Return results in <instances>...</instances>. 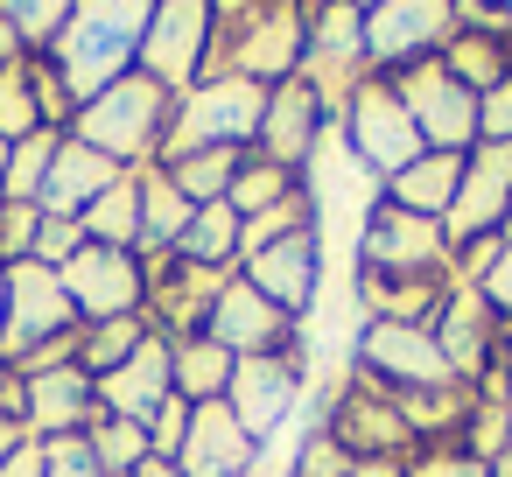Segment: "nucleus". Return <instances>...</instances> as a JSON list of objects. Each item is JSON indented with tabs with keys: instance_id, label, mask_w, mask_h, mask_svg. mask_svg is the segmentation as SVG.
<instances>
[{
	"instance_id": "12",
	"label": "nucleus",
	"mask_w": 512,
	"mask_h": 477,
	"mask_svg": "<svg viewBox=\"0 0 512 477\" xmlns=\"http://www.w3.org/2000/svg\"><path fill=\"white\" fill-rule=\"evenodd\" d=\"M64 295L78 309V323H113V316H141L148 309V267L141 253H120V246H92L64 267Z\"/></svg>"
},
{
	"instance_id": "23",
	"label": "nucleus",
	"mask_w": 512,
	"mask_h": 477,
	"mask_svg": "<svg viewBox=\"0 0 512 477\" xmlns=\"http://www.w3.org/2000/svg\"><path fill=\"white\" fill-rule=\"evenodd\" d=\"M253 463H260V442L232 421L225 400L190 407V435H183V449H176V470H183V477H246Z\"/></svg>"
},
{
	"instance_id": "42",
	"label": "nucleus",
	"mask_w": 512,
	"mask_h": 477,
	"mask_svg": "<svg viewBox=\"0 0 512 477\" xmlns=\"http://www.w3.org/2000/svg\"><path fill=\"white\" fill-rule=\"evenodd\" d=\"M351 470H358V456H351V449H337V435L316 421V428H309V442L295 449V477H351Z\"/></svg>"
},
{
	"instance_id": "15",
	"label": "nucleus",
	"mask_w": 512,
	"mask_h": 477,
	"mask_svg": "<svg viewBox=\"0 0 512 477\" xmlns=\"http://www.w3.org/2000/svg\"><path fill=\"white\" fill-rule=\"evenodd\" d=\"M505 211H512V141H477L463 155V183H456V204L442 218L449 253L470 246V239H484V232H498Z\"/></svg>"
},
{
	"instance_id": "9",
	"label": "nucleus",
	"mask_w": 512,
	"mask_h": 477,
	"mask_svg": "<svg viewBox=\"0 0 512 477\" xmlns=\"http://www.w3.org/2000/svg\"><path fill=\"white\" fill-rule=\"evenodd\" d=\"M204 50H211V0H155L134 71H148L169 99H183L204 78Z\"/></svg>"
},
{
	"instance_id": "51",
	"label": "nucleus",
	"mask_w": 512,
	"mask_h": 477,
	"mask_svg": "<svg viewBox=\"0 0 512 477\" xmlns=\"http://www.w3.org/2000/svg\"><path fill=\"white\" fill-rule=\"evenodd\" d=\"M351 477H407V456H372V463H358Z\"/></svg>"
},
{
	"instance_id": "5",
	"label": "nucleus",
	"mask_w": 512,
	"mask_h": 477,
	"mask_svg": "<svg viewBox=\"0 0 512 477\" xmlns=\"http://www.w3.org/2000/svg\"><path fill=\"white\" fill-rule=\"evenodd\" d=\"M330 120H344L351 92L372 78L365 64V8L358 0H309V50H302V71H295Z\"/></svg>"
},
{
	"instance_id": "61",
	"label": "nucleus",
	"mask_w": 512,
	"mask_h": 477,
	"mask_svg": "<svg viewBox=\"0 0 512 477\" xmlns=\"http://www.w3.org/2000/svg\"><path fill=\"white\" fill-rule=\"evenodd\" d=\"M484 8H498V0H484Z\"/></svg>"
},
{
	"instance_id": "17",
	"label": "nucleus",
	"mask_w": 512,
	"mask_h": 477,
	"mask_svg": "<svg viewBox=\"0 0 512 477\" xmlns=\"http://www.w3.org/2000/svg\"><path fill=\"white\" fill-rule=\"evenodd\" d=\"M435 344H442V358H449V372H456L463 386H484V379L498 372L505 323L491 316V302H484L470 281H456L449 302H442V316H435Z\"/></svg>"
},
{
	"instance_id": "48",
	"label": "nucleus",
	"mask_w": 512,
	"mask_h": 477,
	"mask_svg": "<svg viewBox=\"0 0 512 477\" xmlns=\"http://www.w3.org/2000/svg\"><path fill=\"white\" fill-rule=\"evenodd\" d=\"M0 477H43V435H29L8 463H0Z\"/></svg>"
},
{
	"instance_id": "25",
	"label": "nucleus",
	"mask_w": 512,
	"mask_h": 477,
	"mask_svg": "<svg viewBox=\"0 0 512 477\" xmlns=\"http://www.w3.org/2000/svg\"><path fill=\"white\" fill-rule=\"evenodd\" d=\"M99 386V414H127V421H148L176 386H169V337H155L148 330V344L120 365V372H106V379H92Z\"/></svg>"
},
{
	"instance_id": "28",
	"label": "nucleus",
	"mask_w": 512,
	"mask_h": 477,
	"mask_svg": "<svg viewBox=\"0 0 512 477\" xmlns=\"http://www.w3.org/2000/svg\"><path fill=\"white\" fill-rule=\"evenodd\" d=\"M456 183H463V155H442V148H421L400 176H386V204L414 211V218H449L456 204Z\"/></svg>"
},
{
	"instance_id": "24",
	"label": "nucleus",
	"mask_w": 512,
	"mask_h": 477,
	"mask_svg": "<svg viewBox=\"0 0 512 477\" xmlns=\"http://www.w3.org/2000/svg\"><path fill=\"white\" fill-rule=\"evenodd\" d=\"M316 260H323V239H316V232H288V239L260 246L253 260H239V274H246L274 309H288V316L302 323V309L316 302Z\"/></svg>"
},
{
	"instance_id": "52",
	"label": "nucleus",
	"mask_w": 512,
	"mask_h": 477,
	"mask_svg": "<svg viewBox=\"0 0 512 477\" xmlns=\"http://www.w3.org/2000/svg\"><path fill=\"white\" fill-rule=\"evenodd\" d=\"M0 414H22V379L0 365Z\"/></svg>"
},
{
	"instance_id": "32",
	"label": "nucleus",
	"mask_w": 512,
	"mask_h": 477,
	"mask_svg": "<svg viewBox=\"0 0 512 477\" xmlns=\"http://www.w3.org/2000/svg\"><path fill=\"white\" fill-rule=\"evenodd\" d=\"M246 155H253V148H190V155H176V162H162V169H169V183H176L190 204H225V197H232V176L246 169Z\"/></svg>"
},
{
	"instance_id": "43",
	"label": "nucleus",
	"mask_w": 512,
	"mask_h": 477,
	"mask_svg": "<svg viewBox=\"0 0 512 477\" xmlns=\"http://www.w3.org/2000/svg\"><path fill=\"white\" fill-rule=\"evenodd\" d=\"M43 477H99V456L85 435H43Z\"/></svg>"
},
{
	"instance_id": "56",
	"label": "nucleus",
	"mask_w": 512,
	"mask_h": 477,
	"mask_svg": "<svg viewBox=\"0 0 512 477\" xmlns=\"http://www.w3.org/2000/svg\"><path fill=\"white\" fill-rule=\"evenodd\" d=\"M0 323H8V267H0Z\"/></svg>"
},
{
	"instance_id": "47",
	"label": "nucleus",
	"mask_w": 512,
	"mask_h": 477,
	"mask_svg": "<svg viewBox=\"0 0 512 477\" xmlns=\"http://www.w3.org/2000/svg\"><path fill=\"white\" fill-rule=\"evenodd\" d=\"M477 295L491 302V316H498V323H512V239L498 246V260H491V274L477 281Z\"/></svg>"
},
{
	"instance_id": "13",
	"label": "nucleus",
	"mask_w": 512,
	"mask_h": 477,
	"mask_svg": "<svg viewBox=\"0 0 512 477\" xmlns=\"http://www.w3.org/2000/svg\"><path fill=\"white\" fill-rule=\"evenodd\" d=\"M295 400H302V344L267 351V358H239V365H232L225 407H232V421H239L253 442H267V435L295 414Z\"/></svg>"
},
{
	"instance_id": "22",
	"label": "nucleus",
	"mask_w": 512,
	"mask_h": 477,
	"mask_svg": "<svg viewBox=\"0 0 512 477\" xmlns=\"http://www.w3.org/2000/svg\"><path fill=\"white\" fill-rule=\"evenodd\" d=\"M22 421L29 435H85L99 421V386L85 365H57V372H29L22 379Z\"/></svg>"
},
{
	"instance_id": "34",
	"label": "nucleus",
	"mask_w": 512,
	"mask_h": 477,
	"mask_svg": "<svg viewBox=\"0 0 512 477\" xmlns=\"http://www.w3.org/2000/svg\"><path fill=\"white\" fill-rule=\"evenodd\" d=\"M148 344V316H113V323H85V337H78V365L92 372V379H106V372H120L134 351Z\"/></svg>"
},
{
	"instance_id": "41",
	"label": "nucleus",
	"mask_w": 512,
	"mask_h": 477,
	"mask_svg": "<svg viewBox=\"0 0 512 477\" xmlns=\"http://www.w3.org/2000/svg\"><path fill=\"white\" fill-rule=\"evenodd\" d=\"M78 253H85V225H78V218H50V211H43V232H36V253H29V260H36V267H50V274H64Z\"/></svg>"
},
{
	"instance_id": "53",
	"label": "nucleus",
	"mask_w": 512,
	"mask_h": 477,
	"mask_svg": "<svg viewBox=\"0 0 512 477\" xmlns=\"http://www.w3.org/2000/svg\"><path fill=\"white\" fill-rule=\"evenodd\" d=\"M134 477H183V470H176V463H169V456H148V463H141V470H134Z\"/></svg>"
},
{
	"instance_id": "29",
	"label": "nucleus",
	"mask_w": 512,
	"mask_h": 477,
	"mask_svg": "<svg viewBox=\"0 0 512 477\" xmlns=\"http://www.w3.org/2000/svg\"><path fill=\"white\" fill-rule=\"evenodd\" d=\"M141 176V260H162V253H176L183 246V232H190V197L169 183V169L162 162H141L134 169Z\"/></svg>"
},
{
	"instance_id": "36",
	"label": "nucleus",
	"mask_w": 512,
	"mask_h": 477,
	"mask_svg": "<svg viewBox=\"0 0 512 477\" xmlns=\"http://www.w3.org/2000/svg\"><path fill=\"white\" fill-rule=\"evenodd\" d=\"M288 232H316V190H309V183H302L295 197H281L274 211L239 218V260H253L260 246H274V239H288Z\"/></svg>"
},
{
	"instance_id": "20",
	"label": "nucleus",
	"mask_w": 512,
	"mask_h": 477,
	"mask_svg": "<svg viewBox=\"0 0 512 477\" xmlns=\"http://www.w3.org/2000/svg\"><path fill=\"white\" fill-rule=\"evenodd\" d=\"M456 288V267H414V274H358V302H365V323H414V330H435L442 302Z\"/></svg>"
},
{
	"instance_id": "49",
	"label": "nucleus",
	"mask_w": 512,
	"mask_h": 477,
	"mask_svg": "<svg viewBox=\"0 0 512 477\" xmlns=\"http://www.w3.org/2000/svg\"><path fill=\"white\" fill-rule=\"evenodd\" d=\"M22 442H29V421H22V414H0V463H8Z\"/></svg>"
},
{
	"instance_id": "7",
	"label": "nucleus",
	"mask_w": 512,
	"mask_h": 477,
	"mask_svg": "<svg viewBox=\"0 0 512 477\" xmlns=\"http://www.w3.org/2000/svg\"><path fill=\"white\" fill-rule=\"evenodd\" d=\"M393 92H400L407 120L421 127V148H442V155H470L477 148V92L456 85L435 57L393 71Z\"/></svg>"
},
{
	"instance_id": "35",
	"label": "nucleus",
	"mask_w": 512,
	"mask_h": 477,
	"mask_svg": "<svg viewBox=\"0 0 512 477\" xmlns=\"http://www.w3.org/2000/svg\"><path fill=\"white\" fill-rule=\"evenodd\" d=\"M57 141L64 134H22L15 148H8V176H0V197L8 204H36L43 197V183H50V162H57Z\"/></svg>"
},
{
	"instance_id": "58",
	"label": "nucleus",
	"mask_w": 512,
	"mask_h": 477,
	"mask_svg": "<svg viewBox=\"0 0 512 477\" xmlns=\"http://www.w3.org/2000/svg\"><path fill=\"white\" fill-rule=\"evenodd\" d=\"M498 15H505V29H512V0H498Z\"/></svg>"
},
{
	"instance_id": "46",
	"label": "nucleus",
	"mask_w": 512,
	"mask_h": 477,
	"mask_svg": "<svg viewBox=\"0 0 512 477\" xmlns=\"http://www.w3.org/2000/svg\"><path fill=\"white\" fill-rule=\"evenodd\" d=\"M477 141H512V78L477 99Z\"/></svg>"
},
{
	"instance_id": "19",
	"label": "nucleus",
	"mask_w": 512,
	"mask_h": 477,
	"mask_svg": "<svg viewBox=\"0 0 512 477\" xmlns=\"http://www.w3.org/2000/svg\"><path fill=\"white\" fill-rule=\"evenodd\" d=\"M358 365L386 386H449V358L435 344V330H414V323H365L358 337Z\"/></svg>"
},
{
	"instance_id": "1",
	"label": "nucleus",
	"mask_w": 512,
	"mask_h": 477,
	"mask_svg": "<svg viewBox=\"0 0 512 477\" xmlns=\"http://www.w3.org/2000/svg\"><path fill=\"white\" fill-rule=\"evenodd\" d=\"M309 50V0H211V50L204 78L281 85Z\"/></svg>"
},
{
	"instance_id": "31",
	"label": "nucleus",
	"mask_w": 512,
	"mask_h": 477,
	"mask_svg": "<svg viewBox=\"0 0 512 477\" xmlns=\"http://www.w3.org/2000/svg\"><path fill=\"white\" fill-rule=\"evenodd\" d=\"M232 351L225 344H211L204 330L197 337H183V344H169V386L190 400V407H204V400H225V386H232Z\"/></svg>"
},
{
	"instance_id": "26",
	"label": "nucleus",
	"mask_w": 512,
	"mask_h": 477,
	"mask_svg": "<svg viewBox=\"0 0 512 477\" xmlns=\"http://www.w3.org/2000/svg\"><path fill=\"white\" fill-rule=\"evenodd\" d=\"M456 85H470L477 99L491 92V85H505L512 78V29H505V15L498 22H456V36L442 43V57H435Z\"/></svg>"
},
{
	"instance_id": "16",
	"label": "nucleus",
	"mask_w": 512,
	"mask_h": 477,
	"mask_svg": "<svg viewBox=\"0 0 512 477\" xmlns=\"http://www.w3.org/2000/svg\"><path fill=\"white\" fill-rule=\"evenodd\" d=\"M204 337L225 344L232 358H267V351H288L295 344V316L274 309L246 274H225V288H218V302L204 316Z\"/></svg>"
},
{
	"instance_id": "11",
	"label": "nucleus",
	"mask_w": 512,
	"mask_h": 477,
	"mask_svg": "<svg viewBox=\"0 0 512 477\" xmlns=\"http://www.w3.org/2000/svg\"><path fill=\"white\" fill-rule=\"evenodd\" d=\"M323 428H330L337 449H351L358 463H372V456H414V435H407V421H400V407H393V386L372 379L365 365L344 379V393H337V407L323 414Z\"/></svg>"
},
{
	"instance_id": "37",
	"label": "nucleus",
	"mask_w": 512,
	"mask_h": 477,
	"mask_svg": "<svg viewBox=\"0 0 512 477\" xmlns=\"http://www.w3.org/2000/svg\"><path fill=\"white\" fill-rule=\"evenodd\" d=\"M85 442H92V456H99V470H141L155 449H148V421H127V414H99L92 428H85Z\"/></svg>"
},
{
	"instance_id": "50",
	"label": "nucleus",
	"mask_w": 512,
	"mask_h": 477,
	"mask_svg": "<svg viewBox=\"0 0 512 477\" xmlns=\"http://www.w3.org/2000/svg\"><path fill=\"white\" fill-rule=\"evenodd\" d=\"M29 50H22V36H15V22L8 15H0V71H8V64H22Z\"/></svg>"
},
{
	"instance_id": "14",
	"label": "nucleus",
	"mask_w": 512,
	"mask_h": 477,
	"mask_svg": "<svg viewBox=\"0 0 512 477\" xmlns=\"http://www.w3.org/2000/svg\"><path fill=\"white\" fill-rule=\"evenodd\" d=\"M141 267H148V309H141L148 330L169 337V344L197 337L204 316H211V302H218V288H225V274L218 267H197L183 253H162V260H141Z\"/></svg>"
},
{
	"instance_id": "38",
	"label": "nucleus",
	"mask_w": 512,
	"mask_h": 477,
	"mask_svg": "<svg viewBox=\"0 0 512 477\" xmlns=\"http://www.w3.org/2000/svg\"><path fill=\"white\" fill-rule=\"evenodd\" d=\"M22 134H43V106H36V64H8L0 71V141H22Z\"/></svg>"
},
{
	"instance_id": "54",
	"label": "nucleus",
	"mask_w": 512,
	"mask_h": 477,
	"mask_svg": "<svg viewBox=\"0 0 512 477\" xmlns=\"http://www.w3.org/2000/svg\"><path fill=\"white\" fill-rule=\"evenodd\" d=\"M491 477H512V442H505V449L491 456Z\"/></svg>"
},
{
	"instance_id": "21",
	"label": "nucleus",
	"mask_w": 512,
	"mask_h": 477,
	"mask_svg": "<svg viewBox=\"0 0 512 477\" xmlns=\"http://www.w3.org/2000/svg\"><path fill=\"white\" fill-rule=\"evenodd\" d=\"M442 260H449V239L435 218H414L386 197L372 204V218H365V267L372 274H414V267H442Z\"/></svg>"
},
{
	"instance_id": "8",
	"label": "nucleus",
	"mask_w": 512,
	"mask_h": 477,
	"mask_svg": "<svg viewBox=\"0 0 512 477\" xmlns=\"http://www.w3.org/2000/svg\"><path fill=\"white\" fill-rule=\"evenodd\" d=\"M64 330H85L71 295H64V274H50L36 260H15L8 267V323H0V365L15 372L36 344H50Z\"/></svg>"
},
{
	"instance_id": "2",
	"label": "nucleus",
	"mask_w": 512,
	"mask_h": 477,
	"mask_svg": "<svg viewBox=\"0 0 512 477\" xmlns=\"http://www.w3.org/2000/svg\"><path fill=\"white\" fill-rule=\"evenodd\" d=\"M148 15H155V0H78L64 36L50 43V71L57 85L71 92V106L99 99L113 78H127L141 64V36H148Z\"/></svg>"
},
{
	"instance_id": "57",
	"label": "nucleus",
	"mask_w": 512,
	"mask_h": 477,
	"mask_svg": "<svg viewBox=\"0 0 512 477\" xmlns=\"http://www.w3.org/2000/svg\"><path fill=\"white\" fill-rule=\"evenodd\" d=\"M498 239H512V211H505V218H498Z\"/></svg>"
},
{
	"instance_id": "40",
	"label": "nucleus",
	"mask_w": 512,
	"mask_h": 477,
	"mask_svg": "<svg viewBox=\"0 0 512 477\" xmlns=\"http://www.w3.org/2000/svg\"><path fill=\"white\" fill-rule=\"evenodd\" d=\"M36 232H43V204H8V197H0V267L29 260Z\"/></svg>"
},
{
	"instance_id": "4",
	"label": "nucleus",
	"mask_w": 512,
	"mask_h": 477,
	"mask_svg": "<svg viewBox=\"0 0 512 477\" xmlns=\"http://www.w3.org/2000/svg\"><path fill=\"white\" fill-rule=\"evenodd\" d=\"M267 92H274V85H253V78H197V85L176 99L155 162H176V155H190V148H253V141H260Z\"/></svg>"
},
{
	"instance_id": "27",
	"label": "nucleus",
	"mask_w": 512,
	"mask_h": 477,
	"mask_svg": "<svg viewBox=\"0 0 512 477\" xmlns=\"http://www.w3.org/2000/svg\"><path fill=\"white\" fill-rule=\"evenodd\" d=\"M113 176H120V162H113V155L85 148L78 134H64V141H57V162H50V183H43V197H36V204H43L50 218H85V204H92Z\"/></svg>"
},
{
	"instance_id": "44",
	"label": "nucleus",
	"mask_w": 512,
	"mask_h": 477,
	"mask_svg": "<svg viewBox=\"0 0 512 477\" xmlns=\"http://www.w3.org/2000/svg\"><path fill=\"white\" fill-rule=\"evenodd\" d=\"M407 477H491V463H477L470 449L435 442V449H414V456H407Z\"/></svg>"
},
{
	"instance_id": "55",
	"label": "nucleus",
	"mask_w": 512,
	"mask_h": 477,
	"mask_svg": "<svg viewBox=\"0 0 512 477\" xmlns=\"http://www.w3.org/2000/svg\"><path fill=\"white\" fill-rule=\"evenodd\" d=\"M498 372H512V323H505V344H498Z\"/></svg>"
},
{
	"instance_id": "30",
	"label": "nucleus",
	"mask_w": 512,
	"mask_h": 477,
	"mask_svg": "<svg viewBox=\"0 0 512 477\" xmlns=\"http://www.w3.org/2000/svg\"><path fill=\"white\" fill-rule=\"evenodd\" d=\"M85 239L92 246H120V253H141V176L134 169H120L92 204H85Z\"/></svg>"
},
{
	"instance_id": "60",
	"label": "nucleus",
	"mask_w": 512,
	"mask_h": 477,
	"mask_svg": "<svg viewBox=\"0 0 512 477\" xmlns=\"http://www.w3.org/2000/svg\"><path fill=\"white\" fill-rule=\"evenodd\" d=\"M99 477H134V470H99Z\"/></svg>"
},
{
	"instance_id": "6",
	"label": "nucleus",
	"mask_w": 512,
	"mask_h": 477,
	"mask_svg": "<svg viewBox=\"0 0 512 477\" xmlns=\"http://www.w3.org/2000/svg\"><path fill=\"white\" fill-rule=\"evenodd\" d=\"M449 36H456V0H379V8H365V64H372V78H393L407 64L442 57Z\"/></svg>"
},
{
	"instance_id": "59",
	"label": "nucleus",
	"mask_w": 512,
	"mask_h": 477,
	"mask_svg": "<svg viewBox=\"0 0 512 477\" xmlns=\"http://www.w3.org/2000/svg\"><path fill=\"white\" fill-rule=\"evenodd\" d=\"M0 176H8V141H0Z\"/></svg>"
},
{
	"instance_id": "3",
	"label": "nucleus",
	"mask_w": 512,
	"mask_h": 477,
	"mask_svg": "<svg viewBox=\"0 0 512 477\" xmlns=\"http://www.w3.org/2000/svg\"><path fill=\"white\" fill-rule=\"evenodd\" d=\"M169 113H176V99H169L148 71H127V78H113L99 99H85V106H78L71 134H78L85 148L113 155L120 169H141V162H155V155H162Z\"/></svg>"
},
{
	"instance_id": "39",
	"label": "nucleus",
	"mask_w": 512,
	"mask_h": 477,
	"mask_svg": "<svg viewBox=\"0 0 512 477\" xmlns=\"http://www.w3.org/2000/svg\"><path fill=\"white\" fill-rule=\"evenodd\" d=\"M302 190V176H288V169H274V162H260V155H246V169L232 176V211L239 218H260V211H274L281 197H295Z\"/></svg>"
},
{
	"instance_id": "45",
	"label": "nucleus",
	"mask_w": 512,
	"mask_h": 477,
	"mask_svg": "<svg viewBox=\"0 0 512 477\" xmlns=\"http://www.w3.org/2000/svg\"><path fill=\"white\" fill-rule=\"evenodd\" d=\"M183 435H190V400H183V393H169V400H162V407L148 414V449L176 463V449H183Z\"/></svg>"
},
{
	"instance_id": "33",
	"label": "nucleus",
	"mask_w": 512,
	"mask_h": 477,
	"mask_svg": "<svg viewBox=\"0 0 512 477\" xmlns=\"http://www.w3.org/2000/svg\"><path fill=\"white\" fill-rule=\"evenodd\" d=\"M176 253L197 260V267L239 274V211H232V204H197V211H190V232H183Z\"/></svg>"
},
{
	"instance_id": "18",
	"label": "nucleus",
	"mask_w": 512,
	"mask_h": 477,
	"mask_svg": "<svg viewBox=\"0 0 512 477\" xmlns=\"http://www.w3.org/2000/svg\"><path fill=\"white\" fill-rule=\"evenodd\" d=\"M323 127H330L323 99H316L302 78H281V85L267 92V113H260V141H253V155L274 162V169H288V176H302V162L316 155Z\"/></svg>"
},
{
	"instance_id": "10",
	"label": "nucleus",
	"mask_w": 512,
	"mask_h": 477,
	"mask_svg": "<svg viewBox=\"0 0 512 477\" xmlns=\"http://www.w3.org/2000/svg\"><path fill=\"white\" fill-rule=\"evenodd\" d=\"M344 134H351V155H358L379 183L400 176V169L421 155V127L407 120L393 78H365V85L351 92V106H344Z\"/></svg>"
}]
</instances>
